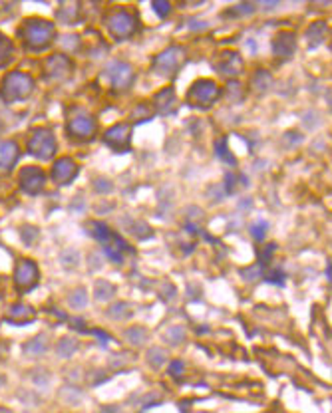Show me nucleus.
I'll return each instance as SVG.
<instances>
[{"label": "nucleus", "instance_id": "6", "mask_svg": "<svg viewBox=\"0 0 332 413\" xmlns=\"http://www.w3.org/2000/svg\"><path fill=\"white\" fill-rule=\"evenodd\" d=\"M108 30L115 40H128L137 32V20L128 10H115L108 18Z\"/></svg>", "mask_w": 332, "mask_h": 413}, {"label": "nucleus", "instance_id": "18", "mask_svg": "<svg viewBox=\"0 0 332 413\" xmlns=\"http://www.w3.org/2000/svg\"><path fill=\"white\" fill-rule=\"evenodd\" d=\"M175 108V91L173 88H163L155 95V109L159 113H171Z\"/></svg>", "mask_w": 332, "mask_h": 413}, {"label": "nucleus", "instance_id": "9", "mask_svg": "<svg viewBox=\"0 0 332 413\" xmlns=\"http://www.w3.org/2000/svg\"><path fill=\"white\" fill-rule=\"evenodd\" d=\"M38 276H40V272H38V264L34 262V260L24 258V260H20L18 264H16V270H14V282H16L18 290H22V292L36 286Z\"/></svg>", "mask_w": 332, "mask_h": 413}, {"label": "nucleus", "instance_id": "40", "mask_svg": "<svg viewBox=\"0 0 332 413\" xmlns=\"http://www.w3.org/2000/svg\"><path fill=\"white\" fill-rule=\"evenodd\" d=\"M231 12H233V14H241V16H249V14L253 12V6H251V4H239V6H235Z\"/></svg>", "mask_w": 332, "mask_h": 413}, {"label": "nucleus", "instance_id": "13", "mask_svg": "<svg viewBox=\"0 0 332 413\" xmlns=\"http://www.w3.org/2000/svg\"><path fill=\"white\" fill-rule=\"evenodd\" d=\"M215 70L229 78L239 76L243 72V58L237 52H223L215 62Z\"/></svg>", "mask_w": 332, "mask_h": 413}, {"label": "nucleus", "instance_id": "30", "mask_svg": "<svg viewBox=\"0 0 332 413\" xmlns=\"http://www.w3.org/2000/svg\"><path fill=\"white\" fill-rule=\"evenodd\" d=\"M86 302H88V292L84 290V288H76L74 292L70 294V306L72 308H84L86 306Z\"/></svg>", "mask_w": 332, "mask_h": 413}, {"label": "nucleus", "instance_id": "27", "mask_svg": "<svg viewBox=\"0 0 332 413\" xmlns=\"http://www.w3.org/2000/svg\"><path fill=\"white\" fill-rule=\"evenodd\" d=\"M108 314H110L113 320H124V318H129V316H131V308H129L128 302H115V304L108 310Z\"/></svg>", "mask_w": 332, "mask_h": 413}, {"label": "nucleus", "instance_id": "12", "mask_svg": "<svg viewBox=\"0 0 332 413\" xmlns=\"http://www.w3.org/2000/svg\"><path fill=\"white\" fill-rule=\"evenodd\" d=\"M68 131L72 137H78V139H88V137H93L96 131H98V126H96V119L90 117V115H78L74 119H70L68 124Z\"/></svg>", "mask_w": 332, "mask_h": 413}, {"label": "nucleus", "instance_id": "20", "mask_svg": "<svg viewBox=\"0 0 332 413\" xmlns=\"http://www.w3.org/2000/svg\"><path fill=\"white\" fill-rule=\"evenodd\" d=\"M271 84H273V78H271V74L265 72V70H258V72H255V76H253L251 88L257 91V93H265V91L271 88Z\"/></svg>", "mask_w": 332, "mask_h": 413}, {"label": "nucleus", "instance_id": "31", "mask_svg": "<svg viewBox=\"0 0 332 413\" xmlns=\"http://www.w3.org/2000/svg\"><path fill=\"white\" fill-rule=\"evenodd\" d=\"M126 336H128V340L131 342L133 346H141V344H146V340H148V334H146L144 328H129L128 332H126Z\"/></svg>", "mask_w": 332, "mask_h": 413}, {"label": "nucleus", "instance_id": "41", "mask_svg": "<svg viewBox=\"0 0 332 413\" xmlns=\"http://www.w3.org/2000/svg\"><path fill=\"white\" fill-rule=\"evenodd\" d=\"M96 189H98V193H108L111 189V183L106 179H98L96 181Z\"/></svg>", "mask_w": 332, "mask_h": 413}, {"label": "nucleus", "instance_id": "39", "mask_svg": "<svg viewBox=\"0 0 332 413\" xmlns=\"http://www.w3.org/2000/svg\"><path fill=\"white\" fill-rule=\"evenodd\" d=\"M185 372V366L183 361H179V359H173L171 363H169V374L173 377H179L181 374Z\"/></svg>", "mask_w": 332, "mask_h": 413}, {"label": "nucleus", "instance_id": "17", "mask_svg": "<svg viewBox=\"0 0 332 413\" xmlns=\"http://www.w3.org/2000/svg\"><path fill=\"white\" fill-rule=\"evenodd\" d=\"M18 161V145L14 141L0 143V169H10Z\"/></svg>", "mask_w": 332, "mask_h": 413}, {"label": "nucleus", "instance_id": "2", "mask_svg": "<svg viewBox=\"0 0 332 413\" xmlns=\"http://www.w3.org/2000/svg\"><path fill=\"white\" fill-rule=\"evenodd\" d=\"M34 90V80L24 72H10L4 76L0 93L6 102H22Z\"/></svg>", "mask_w": 332, "mask_h": 413}, {"label": "nucleus", "instance_id": "8", "mask_svg": "<svg viewBox=\"0 0 332 413\" xmlns=\"http://www.w3.org/2000/svg\"><path fill=\"white\" fill-rule=\"evenodd\" d=\"M70 74H72V62H70L68 56L54 54L44 62V76H46L48 80L64 82Z\"/></svg>", "mask_w": 332, "mask_h": 413}, {"label": "nucleus", "instance_id": "43", "mask_svg": "<svg viewBox=\"0 0 332 413\" xmlns=\"http://www.w3.org/2000/svg\"><path fill=\"white\" fill-rule=\"evenodd\" d=\"M235 179H237V175H233V173H229V175H227V179H225L227 193H233V189H235Z\"/></svg>", "mask_w": 332, "mask_h": 413}, {"label": "nucleus", "instance_id": "34", "mask_svg": "<svg viewBox=\"0 0 332 413\" xmlns=\"http://www.w3.org/2000/svg\"><path fill=\"white\" fill-rule=\"evenodd\" d=\"M267 229H269V225L265 223V221H257L255 225H251L249 227V231H251V234L255 236V240H265V233H267Z\"/></svg>", "mask_w": 332, "mask_h": 413}, {"label": "nucleus", "instance_id": "35", "mask_svg": "<svg viewBox=\"0 0 332 413\" xmlns=\"http://www.w3.org/2000/svg\"><path fill=\"white\" fill-rule=\"evenodd\" d=\"M131 233L135 234L137 238H148L151 236V229L148 227V223H144V221H137L133 227H131Z\"/></svg>", "mask_w": 332, "mask_h": 413}, {"label": "nucleus", "instance_id": "10", "mask_svg": "<svg viewBox=\"0 0 332 413\" xmlns=\"http://www.w3.org/2000/svg\"><path fill=\"white\" fill-rule=\"evenodd\" d=\"M20 189L28 195H38L46 185V173L40 167H24L20 171Z\"/></svg>", "mask_w": 332, "mask_h": 413}, {"label": "nucleus", "instance_id": "33", "mask_svg": "<svg viewBox=\"0 0 332 413\" xmlns=\"http://www.w3.org/2000/svg\"><path fill=\"white\" fill-rule=\"evenodd\" d=\"M263 276H265V280H267V282H271V284H277V286H280V284L284 282V272H282L280 269L269 270V272H263Z\"/></svg>", "mask_w": 332, "mask_h": 413}, {"label": "nucleus", "instance_id": "32", "mask_svg": "<svg viewBox=\"0 0 332 413\" xmlns=\"http://www.w3.org/2000/svg\"><path fill=\"white\" fill-rule=\"evenodd\" d=\"M148 359H149V363H153L155 368H159V366H163V363H165L167 356H165V352H163L161 348H153V350H149Z\"/></svg>", "mask_w": 332, "mask_h": 413}, {"label": "nucleus", "instance_id": "28", "mask_svg": "<svg viewBox=\"0 0 332 413\" xmlns=\"http://www.w3.org/2000/svg\"><path fill=\"white\" fill-rule=\"evenodd\" d=\"M165 340L169 342L171 346L181 344V342L185 340V328H183V326H171V328H167Z\"/></svg>", "mask_w": 332, "mask_h": 413}, {"label": "nucleus", "instance_id": "44", "mask_svg": "<svg viewBox=\"0 0 332 413\" xmlns=\"http://www.w3.org/2000/svg\"><path fill=\"white\" fill-rule=\"evenodd\" d=\"M72 328H74V330H80V332H86V324H84L82 318H74V320H72Z\"/></svg>", "mask_w": 332, "mask_h": 413}, {"label": "nucleus", "instance_id": "29", "mask_svg": "<svg viewBox=\"0 0 332 413\" xmlns=\"http://www.w3.org/2000/svg\"><path fill=\"white\" fill-rule=\"evenodd\" d=\"M12 48H14L12 42L4 36V34H0V66H4V64L12 58Z\"/></svg>", "mask_w": 332, "mask_h": 413}, {"label": "nucleus", "instance_id": "14", "mask_svg": "<svg viewBox=\"0 0 332 413\" xmlns=\"http://www.w3.org/2000/svg\"><path fill=\"white\" fill-rule=\"evenodd\" d=\"M78 173V165L74 163V159L70 157H62L54 163L52 167V179L58 183V185H68L70 181L76 177Z\"/></svg>", "mask_w": 332, "mask_h": 413}, {"label": "nucleus", "instance_id": "15", "mask_svg": "<svg viewBox=\"0 0 332 413\" xmlns=\"http://www.w3.org/2000/svg\"><path fill=\"white\" fill-rule=\"evenodd\" d=\"M296 48V36L293 32H280L273 40V54L280 58H289L293 56Z\"/></svg>", "mask_w": 332, "mask_h": 413}, {"label": "nucleus", "instance_id": "25", "mask_svg": "<svg viewBox=\"0 0 332 413\" xmlns=\"http://www.w3.org/2000/svg\"><path fill=\"white\" fill-rule=\"evenodd\" d=\"M76 348H78V342L76 340H72V338H62V340L58 342V346H56V352H58V356H62V358H70L76 352Z\"/></svg>", "mask_w": 332, "mask_h": 413}, {"label": "nucleus", "instance_id": "24", "mask_svg": "<svg viewBox=\"0 0 332 413\" xmlns=\"http://www.w3.org/2000/svg\"><path fill=\"white\" fill-rule=\"evenodd\" d=\"M46 346H48L46 336H36L34 340H30L24 346V350H26V354H30V356H40V354L46 352Z\"/></svg>", "mask_w": 332, "mask_h": 413}, {"label": "nucleus", "instance_id": "16", "mask_svg": "<svg viewBox=\"0 0 332 413\" xmlns=\"http://www.w3.org/2000/svg\"><path fill=\"white\" fill-rule=\"evenodd\" d=\"M36 312L28 304H14L8 310V322L12 324H30L34 320Z\"/></svg>", "mask_w": 332, "mask_h": 413}, {"label": "nucleus", "instance_id": "21", "mask_svg": "<svg viewBox=\"0 0 332 413\" xmlns=\"http://www.w3.org/2000/svg\"><path fill=\"white\" fill-rule=\"evenodd\" d=\"M90 233H92L100 242H104V245H108L111 238V231L106 227V223H100V221H92V223H90Z\"/></svg>", "mask_w": 332, "mask_h": 413}, {"label": "nucleus", "instance_id": "3", "mask_svg": "<svg viewBox=\"0 0 332 413\" xmlns=\"http://www.w3.org/2000/svg\"><path fill=\"white\" fill-rule=\"evenodd\" d=\"M219 95H221V90L215 82L197 80L187 91V102H189V106H195V108H209L211 104H215V100Z\"/></svg>", "mask_w": 332, "mask_h": 413}, {"label": "nucleus", "instance_id": "37", "mask_svg": "<svg viewBox=\"0 0 332 413\" xmlns=\"http://www.w3.org/2000/svg\"><path fill=\"white\" fill-rule=\"evenodd\" d=\"M153 115V111H149L148 106H139V108H135V111L131 113V117L135 119V122H146Z\"/></svg>", "mask_w": 332, "mask_h": 413}, {"label": "nucleus", "instance_id": "23", "mask_svg": "<svg viewBox=\"0 0 332 413\" xmlns=\"http://www.w3.org/2000/svg\"><path fill=\"white\" fill-rule=\"evenodd\" d=\"M78 4H74V2H66V4H62L60 6V10H58V18L62 20V22H66V24H72V22H76V16H78Z\"/></svg>", "mask_w": 332, "mask_h": 413}, {"label": "nucleus", "instance_id": "36", "mask_svg": "<svg viewBox=\"0 0 332 413\" xmlns=\"http://www.w3.org/2000/svg\"><path fill=\"white\" fill-rule=\"evenodd\" d=\"M151 8H153V12H155L159 18H165L167 14L171 12L169 2H163V0H155V2H151Z\"/></svg>", "mask_w": 332, "mask_h": 413}, {"label": "nucleus", "instance_id": "5", "mask_svg": "<svg viewBox=\"0 0 332 413\" xmlns=\"http://www.w3.org/2000/svg\"><path fill=\"white\" fill-rule=\"evenodd\" d=\"M28 153L38 159H52V155L56 153L54 133L46 127L36 129L28 139Z\"/></svg>", "mask_w": 332, "mask_h": 413}, {"label": "nucleus", "instance_id": "45", "mask_svg": "<svg viewBox=\"0 0 332 413\" xmlns=\"http://www.w3.org/2000/svg\"><path fill=\"white\" fill-rule=\"evenodd\" d=\"M0 413H12L10 409H6V407H0Z\"/></svg>", "mask_w": 332, "mask_h": 413}, {"label": "nucleus", "instance_id": "38", "mask_svg": "<svg viewBox=\"0 0 332 413\" xmlns=\"http://www.w3.org/2000/svg\"><path fill=\"white\" fill-rule=\"evenodd\" d=\"M275 249H277L275 245H269V247H267V251L258 252V264H260V266H267V264L271 262V258H273V254H271V252L275 251Z\"/></svg>", "mask_w": 332, "mask_h": 413}, {"label": "nucleus", "instance_id": "26", "mask_svg": "<svg viewBox=\"0 0 332 413\" xmlns=\"http://www.w3.org/2000/svg\"><path fill=\"white\" fill-rule=\"evenodd\" d=\"M215 153H217L219 159H223V161L229 163V165H235V163H237L235 161V155L229 151V145H227V139H225V137L215 143Z\"/></svg>", "mask_w": 332, "mask_h": 413}, {"label": "nucleus", "instance_id": "4", "mask_svg": "<svg viewBox=\"0 0 332 413\" xmlns=\"http://www.w3.org/2000/svg\"><path fill=\"white\" fill-rule=\"evenodd\" d=\"M185 58H187L185 48L171 46V48L163 50L159 56H155V60H153V72L159 74V76H173L183 66Z\"/></svg>", "mask_w": 332, "mask_h": 413}, {"label": "nucleus", "instance_id": "22", "mask_svg": "<svg viewBox=\"0 0 332 413\" xmlns=\"http://www.w3.org/2000/svg\"><path fill=\"white\" fill-rule=\"evenodd\" d=\"M93 296H96L98 302H108V300H111V298L115 296V288L111 286L110 282L100 280V282L96 284V292H93Z\"/></svg>", "mask_w": 332, "mask_h": 413}, {"label": "nucleus", "instance_id": "19", "mask_svg": "<svg viewBox=\"0 0 332 413\" xmlns=\"http://www.w3.org/2000/svg\"><path fill=\"white\" fill-rule=\"evenodd\" d=\"M326 30H328L326 22H314L313 26L309 28V32H306L309 44H311L313 48H316L318 44H322V42H324V36H326Z\"/></svg>", "mask_w": 332, "mask_h": 413}, {"label": "nucleus", "instance_id": "11", "mask_svg": "<svg viewBox=\"0 0 332 413\" xmlns=\"http://www.w3.org/2000/svg\"><path fill=\"white\" fill-rule=\"evenodd\" d=\"M129 139H131V127L128 124H117L104 133L106 145H110L115 151H129Z\"/></svg>", "mask_w": 332, "mask_h": 413}, {"label": "nucleus", "instance_id": "1", "mask_svg": "<svg viewBox=\"0 0 332 413\" xmlns=\"http://www.w3.org/2000/svg\"><path fill=\"white\" fill-rule=\"evenodd\" d=\"M20 34L24 38V44L30 50H42L46 48L56 36V28L52 22L40 18H30L24 22Z\"/></svg>", "mask_w": 332, "mask_h": 413}, {"label": "nucleus", "instance_id": "42", "mask_svg": "<svg viewBox=\"0 0 332 413\" xmlns=\"http://www.w3.org/2000/svg\"><path fill=\"white\" fill-rule=\"evenodd\" d=\"M90 334H92V336H96V338H98V340H100V344H102V346H106V344H110V336H108V334H106V332H102V330H92V332H90Z\"/></svg>", "mask_w": 332, "mask_h": 413}, {"label": "nucleus", "instance_id": "7", "mask_svg": "<svg viewBox=\"0 0 332 413\" xmlns=\"http://www.w3.org/2000/svg\"><path fill=\"white\" fill-rule=\"evenodd\" d=\"M104 78H108L113 90H128L133 84V70L124 62H111L104 72Z\"/></svg>", "mask_w": 332, "mask_h": 413}]
</instances>
